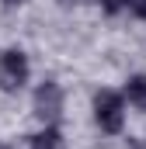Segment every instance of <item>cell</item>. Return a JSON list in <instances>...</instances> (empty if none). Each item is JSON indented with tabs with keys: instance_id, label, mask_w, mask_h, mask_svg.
Segmentation results:
<instances>
[{
	"instance_id": "6da1fadb",
	"label": "cell",
	"mask_w": 146,
	"mask_h": 149,
	"mask_svg": "<svg viewBox=\"0 0 146 149\" xmlns=\"http://www.w3.org/2000/svg\"><path fill=\"white\" fill-rule=\"evenodd\" d=\"M94 118L111 135L122 132V125H125V104H122V97L115 90H98L94 94Z\"/></svg>"
},
{
	"instance_id": "7a4b0ae2",
	"label": "cell",
	"mask_w": 146,
	"mask_h": 149,
	"mask_svg": "<svg viewBox=\"0 0 146 149\" xmlns=\"http://www.w3.org/2000/svg\"><path fill=\"white\" fill-rule=\"evenodd\" d=\"M25 83H28V59H25V52L21 49L0 52V90L18 94Z\"/></svg>"
},
{
	"instance_id": "3957f363",
	"label": "cell",
	"mask_w": 146,
	"mask_h": 149,
	"mask_svg": "<svg viewBox=\"0 0 146 149\" xmlns=\"http://www.w3.org/2000/svg\"><path fill=\"white\" fill-rule=\"evenodd\" d=\"M35 118L45 121V125H56L63 118V90L56 80H45L35 90Z\"/></svg>"
},
{
	"instance_id": "277c9868",
	"label": "cell",
	"mask_w": 146,
	"mask_h": 149,
	"mask_svg": "<svg viewBox=\"0 0 146 149\" xmlns=\"http://www.w3.org/2000/svg\"><path fill=\"white\" fill-rule=\"evenodd\" d=\"M125 97H129V104H132V108L146 111V73L129 76V83H125Z\"/></svg>"
},
{
	"instance_id": "5b68a950",
	"label": "cell",
	"mask_w": 146,
	"mask_h": 149,
	"mask_svg": "<svg viewBox=\"0 0 146 149\" xmlns=\"http://www.w3.org/2000/svg\"><path fill=\"white\" fill-rule=\"evenodd\" d=\"M32 149H66V142H63V135L49 125L45 132H38V135H32Z\"/></svg>"
},
{
	"instance_id": "8992f818",
	"label": "cell",
	"mask_w": 146,
	"mask_h": 149,
	"mask_svg": "<svg viewBox=\"0 0 146 149\" xmlns=\"http://www.w3.org/2000/svg\"><path fill=\"white\" fill-rule=\"evenodd\" d=\"M125 7H129L136 17H143V21H146V0H125Z\"/></svg>"
},
{
	"instance_id": "52a82bcc",
	"label": "cell",
	"mask_w": 146,
	"mask_h": 149,
	"mask_svg": "<svg viewBox=\"0 0 146 149\" xmlns=\"http://www.w3.org/2000/svg\"><path fill=\"white\" fill-rule=\"evenodd\" d=\"M101 3H105L108 10H115V7H118V3H125V0H101Z\"/></svg>"
},
{
	"instance_id": "ba28073f",
	"label": "cell",
	"mask_w": 146,
	"mask_h": 149,
	"mask_svg": "<svg viewBox=\"0 0 146 149\" xmlns=\"http://www.w3.org/2000/svg\"><path fill=\"white\" fill-rule=\"evenodd\" d=\"M25 0H4V7H21Z\"/></svg>"
},
{
	"instance_id": "9c48e42d",
	"label": "cell",
	"mask_w": 146,
	"mask_h": 149,
	"mask_svg": "<svg viewBox=\"0 0 146 149\" xmlns=\"http://www.w3.org/2000/svg\"><path fill=\"white\" fill-rule=\"evenodd\" d=\"M63 3H77V0H63Z\"/></svg>"
},
{
	"instance_id": "30bf717a",
	"label": "cell",
	"mask_w": 146,
	"mask_h": 149,
	"mask_svg": "<svg viewBox=\"0 0 146 149\" xmlns=\"http://www.w3.org/2000/svg\"><path fill=\"white\" fill-rule=\"evenodd\" d=\"M0 149H7V146H0Z\"/></svg>"
}]
</instances>
